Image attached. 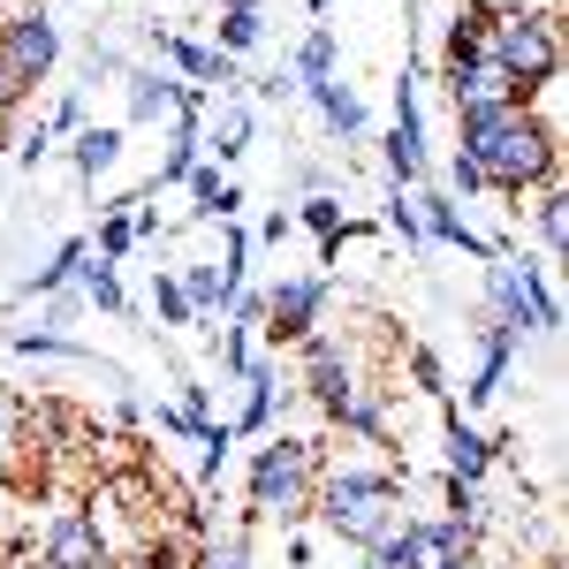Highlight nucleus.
Returning a JSON list of instances; mask_svg holds the SVG:
<instances>
[{
  "mask_svg": "<svg viewBox=\"0 0 569 569\" xmlns=\"http://www.w3.org/2000/svg\"><path fill=\"white\" fill-rule=\"evenodd\" d=\"M456 144L479 160L486 198H517V213H525L531 190H555V182H562V137L547 130L525 99L463 107V114H456Z\"/></svg>",
  "mask_w": 569,
  "mask_h": 569,
  "instance_id": "nucleus-1",
  "label": "nucleus"
},
{
  "mask_svg": "<svg viewBox=\"0 0 569 569\" xmlns=\"http://www.w3.org/2000/svg\"><path fill=\"white\" fill-rule=\"evenodd\" d=\"M402 479H410V471H395V463H335V456H327L319 493H311V531L335 539V547H350V555H372V547L395 539L402 517H410Z\"/></svg>",
  "mask_w": 569,
  "mask_h": 569,
  "instance_id": "nucleus-2",
  "label": "nucleus"
},
{
  "mask_svg": "<svg viewBox=\"0 0 569 569\" xmlns=\"http://www.w3.org/2000/svg\"><path fill=\"white\" fill-rule=\"evenodd\" d=\"M319 471H327V440L273 426V433L251 448V463H243V501H251V509H243V525H281V531L311 525Z\"/></svg>",
  "mask_w": 569,
  "mask_h": 569,
  "instance_id": "nucleus-3",
  "label": "nucleus"
},
{
  "mask_svg": "<svg viewBox=\"0 0 569 569\" xmlns=\"http://www.w3.org/2000/svg\"><path fill=\"white\" fill-rule=\"evenodd\" d=\"M479 319H493V327L517 335V342H555V335H562L555 273L531 266L525 251H493V259L479 266Z\"/></svg>",
  "mask_w": 569,
  "mask_h": 569,
  "instance_id": "nucleus-4",
  "label": "nucleus"
},
{
  "mask_svg": "<svg viewBox=\"0 0 569 569\" xmlns=\"http://www.w3.org/2000/svg\"><path fill=\"white\" fill-rule=\"evenodd\" d=\"M479 53L517 84V99L562 84V16H539V8H486V39Z\"/></svg>",
  "mask_w": 569,
  "mask_h": 569,
  "instance_id": "nucleus-5",
  "label": "nucleus"
},
{
  "mask_svg": "<svg viewBox=\"0 0 569 569\" xmlns=\"http://www.w3.org/2000/svg\"><path fill=\"white\" fill-rule=\"evenodd\" d=\"M61 53H69V39H61V23L46 16L39 0H23L16 16H0V114H16L61 69Z\"/></svg>",
  "mask_w": 569,
  "mask_h": 569,
  "instance_id": "nucleus-6",
  "label": "nucleus"
},
{
  "mask_svg": "<svg viewBox=\"0 0 569 569\" xmlns=\"http://www.w3.org/2000/svg\"><path fill=\"white\" fill-rule=\"evenodd\" d=\"M365 388H380V372H365L357 342L327 335V327H311L305 342H297V395H305L327 426H335V418H342V410H350Z\"/></svg>",
  "mask_w": 569,
  "mask_h": 569,
  "instance_id": "nucleus-7",
  "label": "nucleus"
},
{
  "mask_svg": "<svg viewBox=\"0 0 569 569\" xmlns=\"http://www.w3.org/2000/svg\"><path fill=\"white\" fill-rule=\"evenodd\" d=\"M380 168H388V190H418L433 182V144H426V77L402 61V84H395V122L380 137Z\"/></svg>",
  "mask_w": 569,
  "mask_h": 569,
  "instance_id": "nucleus-8",
  "label": "nucleus"
},
{
  "mask_svg": "<svg viewBox=\"0 0 569 569\" xmlns=\"http://www.w3.org/2000/svg\"><path fill=\"white\" fill-rule=\"evenodd\" d=\"M327 297H335V281L327 273H281V281H266V350H297L311 327L327 319Z\"/></svg>",
  "mask_w": 569,
  "mask_h": 569,
  "instance_id": "nucleus-9",
  "label": "nucleus"
},
{
  "mask_svg": "<svg viewBox=\"0 0 569 569\" xmlns=\"http://www.w3.org/2000/svg\"><path fill=\"white\" fill-rule=\"evenodd\" d=\"M23 547H31L46 569H122V555L99 539V525H91L84 509H53V517H39V531H31Z\"/></svg>",
  "mask_w": 569,
  "mask_h": 569,
  "instance_id": "nucleus-10",
  "label": "nucleus"
},
{
  "mask_svg": "<svg viewBox=\"0 0 569 569\" xmlns=\"http://www.w3.org/2000/svg\"><path fill=\"white\" fill-rule=\"evenodd\" d=\"M236 388H243L236 418H228V426H236V440H266L273 426H281V410L297 402V372H281V357H251Z\"/></svg>",
  "mask_w": 569,
  "mask_h": 569,
  "instance_id": "nucleus-11",
  "label": "nucleus"
},
{
  "mask_svg": "<svg viewBox=\"0 0 569 569\" xmlns=\"http://www.w3.org/2000/svg\"><path fill=\"white\" fill-rule=\"evenodd\" d=\"M501 463V440L486 433L471 410H456V395L440 402V479H463V486H486Z\"/></svg>",
  "mask_w": 569,
  "mask_h": 569,
  "instance_id": "nucleus-12",
  "label": "nucleus"
},
{
  "mask_svg": "<svg viewBox=\"0 0 569 569\" xmlns=\"http://www.w3.org/2000/svg\"><path fill=\"white\" fill-rule=\"evenodd\" d=\"M114 91H122V130H176V114H182V77L176 69L130 61Z\"/></svg>",
  "mask_w": 569,
  "mask_h": 569,
  "instance_id": "nucleus-13",
  "label": "nucleus"
},
{
  "mask_svg": "<svg viewBox=\"0 0 569 569\" xmlns=\"http://www.w3.org/2000/svg\"><path fill=\"white\" fill-rule=\"evenodd\" d=\"M410 198H418V228H426V243H448V251H463V259H479V266L493 259V236H486V228L463 213L440 182H418Z\"/></svg>",
  "mask_w": 569,
  "mask_h": 569,
  "instance_id": "nucleus-14",
  "label": "nucleus"
},
{
  "mask_svg": "<svg viewBox=\"0 0 569 569\" xmlns=\"http://www.w3.org/2000/svg\"><path fill=\"white\" fill-rule=\"evenodd\" d=\"M471 350H479V365H471V380H463V402H456V410H486L493 395L509 388V372H517L525 342H517V335H501L493 319H471Z\"/></svg>",
  "mask_w": 569,
  "mask_h": 569,
  "instance_id": "nucleus-15",
  "label": "nucleus"
},
{
  "mask_svg": "<svg viewBox=\"0 0 569 569\" xmlns=\"http://www.w3.org/2000/svg\"><path fill=\"white\" fill-rule=\"evenodd\" d=\"M311 114H319V130L335 137L342 152H357V144H372V114H365V91L342 84V77H327V84H311Z\"/></svg>",
  "mask_w": 569,
  "mask_h": 569,
  "instance_id": "nucleus-16",
  "label": "nucleus"
},
{
  "mask_svg": "<svg viewBox=\"0 0 569 569\" xmlns=\"http://www.w3.org/2000/svg\"><path fill=\"white\" fill-rule=\"evenodd\" d=\"M251 137H259V114H251L243 99H220L213 114H206V130H198V144H206L213 168H236V160L251 152Z\"/></svg>",
  "mask_w": 569,
  "mask_h": 569,
  "instance_id": "nucleus-17",
  "label": "nucleus"
},
{
  "mask_svg": "<svg viewBox=\"0 0 569 569\" xmlns=\"http://www.w3.org/2000/svg\"><path fill=\"white\" fill-rule=\"evenodd\" d=\"M122 122H84V130L69 137V168H77V182L84 190H99V176H114L122 168Z\"/></svg>",
  "mask_w": 569,
  "mask_h": 569,
  "instance_id": "nucleus-18",
  "label": "nucleus"
},
{
  "mask_svg": "<svg viewBox=\"0 0 569 569\" xmlns=\"http://www.w3.org/2000/svg\"><path fill=\"white\" fill-rule=\"evenodd\" d=\"M182 190H190V220H206V228H213V220H243V206H251V198H243V182L220 176L213 160H198Z\"/></svg>",
  "mask_w": 569,
  "mask_h": 569,
  "instance_id": "nucleus-19",
  "label": "nucleus"
},
{
  "mask_svg": "<svg viewBox=\"0 0 569 569\" xmlns=\"http://www.w3.org/2000/svg\"><path fill=\"white\" fill-rule=\"evenodd\" d=\"M440 91H448V107L463 114V107H501V99H517V84L493 69V61H463V69H440Z\"/></svg>",
  "mask_w": 569,
  "mask_h": 569,
  "instance_id": "nucleus-20",
  "label": "nucleus"
},
{
  "mask_svg": "<svg viewBox=\"0 0 569 569\" xmlns=\"http://www.w3.org/2000/svg\"><path fill=\"white\" fill-rule=\"evenodd\" d=\"M176 281H182V297H190V311H198V327H206V319H220V311L243 297V289L220 273V259H182Z\"/></svg>",
  "mask_w": 569,
  "mask_h": 569,
  "instance_id": "nucleus-21",
  "label": "nucleus"
},
{
  "mask_svg": "<svg viewBox=\"0 0 569 569\" xmlns=\"http://www.w3.org/2000/svg\"><path fill=\"white\" fill-rule=\"evenodd\" d=\"M297 228H311V236H319V259L335 266L342 259V243H350V213H342V198H335V190H311V198H297Z\"/></svg>",
  "mask_w": 569,
  "mask_h": 569,
  "instance_id": "nucleus-22",
  "label": "nucleus"
},
{
  "mask_svg": "<svg viewBox=\"0 0 569 569\" xmlns=\"http://www.w3.org/2000/svg\"><path fill=\"white\" fill-rule=\"evenodd\" d=\"M281 69L297 77V91H311V84H327V77H342V46H335V31H327V23H311Z\"/></svg>",
  "mask_w": 569,
  "mask_h": 569,
  "instance_id": "nucleus-23",
  "label": "nucleus"
},
{
  "mask_svg": "<svg viewBox=\"0 0 569 569\" xmlns=\"http://www.w3.org/2000/svg\"><path fill=\"white\" fill-rule=\"evenodd\" d=\"M84 259H91V243H84V236H61V243H53V259L31 266L16 297H31V305H39V297H53V289H77V266H84Z\"/></svg>",
  "mask_w": 569,
  "mask_h": 569,
  "instance_id": "nucleus-24",
  "label": "nucleus"
},
{
  "mask_svg": "<svg viewBox=\"0 0 569 569\" xmlns=\"http://www.w3.org/2000/svg\"><path fill=\"white\" fill-rule=\"evenodd\" d=\"M0 342H8L16 357H31V365H53V357H61V365H99L77 335H46V327H8ZM99 372H107V365H99Z\"/></svg>",
  "mask_w": 569,
  "mask_h": 569,
  "instance_id": "nucleus-25",
  "label": "nucleus"
},
{
  "mask_svg": "<svg viewBox=\"0 0 569 569\" xmlns=\"http://www.w3.org/2000/svg\"><path fill=\"white\" fill-rule=\"evenodd\" d=\"M531 236H539L547 266H562V251H569V190L562 182L555 190H531Z\"/></svg>",
  "mask_w": 569,
  "mask_h": 569,
  "instance_id": "nucleus-26",
  "label": "nucleus"
},
{
  "mask_svg": "<svg viewBox=\"0 0 569 569\" xmlns=\"http://www.w3.org/2000/svg\"><path fill=\"white\" fill-rule=\"evenodd\" d=\"M77 297H84V311L130 319V289H122V266H107V259H84V266H77Z\"/></svg>",
  "mask_w": 569,
  "mask_h": 569,
  "instance_id": "nucleus-27",
  "label": "nucleus"
},
{
  "mask_svg": "<svg viewBox=\"0 0 569 569\" xmlns=\"http://www.w3.org/2000/svg\"><path fill=\"white\" fill-rule=\"evenodd\" d=\"M479 39H486V8L479 0H456V16H448V31H440V69L479 61Z\"/></svg>",
  "mask_w": 569,
  "mask_h": 569,
  "instance_id": "nucleus-28",
  "label": "nucleus"
},
{
  "mask_svg": "<svg viewBox=\"0 0 569 569\" xmlns=\"http://www.w3.org/2000/svg\"><path fill=\"white\" fill-rule=\"evenodd\" d=\"M206 46L228 53V61H243V53H259V46H266V16H259V8H220Z\"/></svg>",
  "mask_w": 569,
  "mask_h": 569,
  "instance_id": "nucleus-29",
  "label": "nucleus"
},
{
  "mask_svg": "<svg viewBox=\"0 0 569 569\" xmlns=\"http://www.w3.org/2000/svg\"><path fill=\"white\" fill-rule=\"evenodd\" d=\"M198 160H206L198 130H168V137H160V168H152V190H182Z\"/></svg>",
  "mask_w": 569,
  "mask_h": 569,
  "instance_id": "nucleus-30",
  "label": "nucleus"
},
{
  "mask_svg": "<svg viewBox=\"0 0 569 569\" xmlns=\"http://www.w3.org/2000/svg\"><path fill=\"white\" fill-rule=\"evenodd\" d=\"M91 243V259H107V266H122L137 251V228H130V198L122 206H99V228L84 236Z\"/></svg>",
  "mask_w": 569,
  "mask_h": 569,
  "instance_id": "nucleus-31",
  "label": "nucleus"
},
{
  "mask_svg": "<svg viewBox=\"0 0 569 569\" xmlns=\"http://www.w3.org/2000/svg\"><path fill=\"white\" fill-rule=\"evenodd\" d=\"M190 448H198V479L213 486L220 471H228V456H236V448H243V440H236V426H228V418H206V426H198V440H190Z\"/></svg>",
  "mask_w": 569,
  "mask_h": 569,
  "instance_id": "nucleus-32",
  "label": "nucleus"
},
{
  "mask_svg": "<svg viewBox=\"0 0 569 569\" xmlns=\"http://www.w3.org/2000/svg\"><path fill=\"white\" fill-rule=\"evenodd\" d=\"M152 319L160 327H198V311H190V297H182L176 266H152Z\"/></svg>",
  "mask_w": 569,
  "mask_h": 569,
  "instance_id": "nucleus-33",
  "label": "nucleus"
},
{
  "mask_svg": "<svg viewBox=\"0 0 569 569\" xmlns=\"http://www.w3.org/2000/svg\"><path fill=\"white\" fill-rule=\"evenodd\" d=\"M77 69H84V84L77 91H99V84H122V46H107V39H84V53H77Z\"/></svg>",
  "mask_w": 569,
  "mask_h": 569,
  "instance_id": "nucleus-34",
  "label": "nucleus"
},
{
  "mask_svg": "<svg viewBox=\"0 0 569 569\" xmlns=\"http://www.w3.org/2000/svg\"><path fill=\"white\" fill-rule=\"evenodd\" d=\"M213 357H220V372H228V380H243V365L259 357V335H251V327H236V319H220Z\"/></svg>",
  "mask_w": 569,
  "mask_h": 569,
  "instance_id": "nucleus-35",
  "label": "nucleus"
},
{
  "mask_svg": "<svg viewBox=\"0 0 569 569\" xmlns=\"http://www.w3.org/2000/svg\"><path fill=\"white\" fill-rule=\"evenodd\" d=\"M190 569H251V531H228V539H206Z\"/></svg>",
  "mask_w": 569,
  "mask_h": 569,
  "instance_id": "nucleus-36",
  "label": "nucleus"
},
{
  "mask_svg": "<svg viewBox=\"0 0 569 569\" xmlns=\"http://www.w3.org/2000/svg\"><path fill=\"white\" fill-rule=\"evenodd\" d=\"M39 122H46L53 137H61V144H69V137H77V130L91 122V114H84V91H77V84H69V91H53V99H46V114H39Z\"/></svg>",
  "mask_w": 569,
  "mask_h": 569,
  "instance_id": "nucleus-37",
  "label": "nucleus"
},
{
  "mask_svg": "<svg viewBox=\"0 0 569 569\" xmlns=\"http://www.w3.org/2000/svg\"><path fill=\"white\" fill-rule=\"evenodd\" d=\"M388 236H402V251H426V228H418V198L410 190H388Z\"/></svg>",
  "mask_w": 569,
  "mask_h": 569,
  "instance_id": "nucleus-38",
  "label": "nucleus"
},
{
  "mask_svg": "<svg viewBox=\"0 0 569 569\" xmlns=\"http://www.w3.org/2000/svg\"><path fill=\"white\" fill-rule=\"evenodd\" d=\"M410 380H418V395H433V402H448V365H440V350H426V342H410Z\"/></svg>",
  "mask_w": 569,
  "mask_h": 569,
  "instance_id": "nucleus-39",
  "label": "nucleus"
},
{
  "mask_svg": "<svg viewBox=\"0 0 569 569\" xmlns=\"http://www.w3.org/2000/svg\"><path fill=\"white\" fill-rule=\"evenodd\" d=\"M440 190H448V198H456V206H463V198H486V176H479V160H471V152H463V144H456V152H448V182H440Z\"/></svg>",
  "mask_w": 569,
  "mask_h": 569,
  "instance_id": "nucleus-40",
  "label": "nucleus"
},
{
  "mask_svg": "<svg viewBox=\"0 0 569 569\" xmlns=\"http://www.w3.org/2000/svg\"><path fill=\"white\" fill-rule=\"evenodd\" d=\"M8 152H16V168H46V160L61 152V137L46 130V122H31L23 137H8Z\"/></svg>",
  "mask_w": 569,
  "mask_h": 569,
  "instance_id": "nucleus-41",
  "label": "nucleus"
},
{
  "mask_svg": "<svg viewBox=\"0 0 569 569\" xmlns=\"http://www.w3.org/2000/svg\"><path fill=\"white\" fill-rule=\"evenodd\" d=\"M243 91H251L259 107H281V99H297V77H289V69H266V77H243Z\"/></svg>",
  "mask_w": 569,
  "mask_h": 569,
  "instance_id": "nucleus-42",
  "label": "nucleus"
},
{
  "mask_svg": "<svg viewBox=\"0 0 569 569\" xmlns=\"http://www.w3.org/2000/svg\"><path fill=\"white\" fill-rule=\"evenodd\" d=\"M289 236H297V220H289V206H273V213H266L259 228H251V251H281Z\"/></svg>",
  "mask_w": 569,
  "mask_h": 569,
  "instance_id": "nucleus-43",
  "label": "nucleus"
},
{
  "mask_svg": "<svg viewBox=\"0 0 569 569\" xmlns=\"http://www.w3.org/2000/svg\"><path fill=\"white\" fill-rule=\"evenodd\" d=\"M220 319H236V327H251V335H259V327H266V289H243V297L220 311Z\"/></svg>",
  "mask_w": 569,
  "mask_h": 569,
  "instance_id": "nucleus-44",
  "label": "nucleus"
},
{
  "mask_svg": "<svg viewBox=\"0 0 569 569\" xmlns=\"http://www.w3.org/2000/svg\"><path fill=\"white\" fill-rule=\"evenodd\" d=\"M176 410H182V418H213V388H206V380H176Z\"/></svg>",
  "mask_w": 569,
  "mask_h": 569,
  "instance_id": "nucleus-45",
  "label": "nucleus"
},
{
  "mask_svg": "<svg viewBox=\"0 0 569 569\" xmlns=\"http://www.w3.org/2000/svg\"><path fill=\"white\" fill-rule=\"evenodd\" d=\"M281 555H289V569H311V555H319V531H311V525H297L289 539H281Z\"/></svg>",
  "mask_w": 569,
  "mask_h": 569,
  "instance_id": "nucleus-46",
  "label": "nucleus"
},
{
  "mask_svg": "<svg viewBox=\"0 0 569 569\" xmlns=\"http://www.w3.org/2000/svg\"><path fill=\"white\" fill-rule=\"evenodd\" d=\"M8 471H16V418L0 410V486H8Z\"/></svg>",
  "mask_w": 569,
  "mask_h": 569,
  "instance_id": "nucleus-47",
  "label": "nucleus"
},
{
  "mask_svg": "<svg viewBox=\"0 0 569 569\" xmlns=\"http://www.w3.org/2000/svg\"><path fill=\"white\" fill-rule=\"evenodd\" d=\"M0 569H46V562L31 555V547H8V555H0Z\"/></svg>",
  "mask_w": 569,
  "mask_h": 569,
  "instance_id": "nucleus-48",
  "label": "nucleus"
},
{
  "mask_svg": "<svg viewBox=\"0 0 569 569\" xmlns=\"http://www.w3.org/2000/svg\"><path fill=\"white\" fill-rule=\"evenodd\" d=\"M433 569H493L486 555H448V562H433Z\"/></svg>",
  "mask_w": 569,
  "mask_h": 569,
  "instance_id": "nucleus-49",
  "label": "nucleus"
},
{
  "mask_svg": "<svg viewBox=\"0 0 569 569\" xmlns=\"http://www.w3.org/2000/svg\"><path fill=\"white\" fill-rule=\"evenodd\" d=\"M335 569H380V562H372V555H342Z\"/></svg>",
  "mask_w": 569,
  "mask_h": 569,
  "instance_id": "nucleus-50",
  "label": "nucleus"
},
{
  "mask_svg": "<svg viewBox=\"0 0 569 569\" xmlns=\"http://www.w3.org/2000/svg\"><path fill=\"white\" fill-rule=\"evenodd\" d=\"M327 8H335V0H305V16H327Z\"/></svg>",
  "mask_w": 569,
  "mask_h": 569,
  "instance_id": "nucleus-51",
  "label": "nucleus"
},
{
  "mask_svg": "<svg viewBox=\"0 0 569 569\" xmlns=\"http://www.w3.org/2000/svg\"><path fill=\"white\" fill-rule=\"evenodd\" d=\"M0 160H8V114H0Z\"/></svg>",
  "mask_w": 569,
  "mask_h": 569,
  "instance_id": "nucleus-52",
  "label": "nucleus"
},
{
  "mask_svg": "<svg viewBox=\"0 0 569 569\" xmlns=\"http://www.w3.org/2000/svg\"><path fill=\"white\" fill-rule=\"evenodd\" d=\"M220 8H259V0H220Z\"/></svg>",
  "mask_w": 569,
  "mask_h": 569,
  "instance_id": "nucleus-53",
  "label": "nucleus"
},
{
  "mask_svg": "<svg viewBox=\"0 0 569 569\" xmlns=\"http://www.w3.org/2000/svg\"><path fill=\"white\" fill-rule=\"evenodd\" d=\"M547 569H562V562H555V555H547Z\"/></svg>",
  "mask_w": 569,
  "mask_h": 569,
  "instance_id": "nucleus-54",
  "label": "nucleus"
},
{
  "mask_svg": "<svg viewBox=\"0 0 569 569\" xmlns=\"http://www.w3.org/2000/svg\"><path fill=\"white\" fill-rule=\"evenodd\" d=\"M350 8H365V0H350Z\"/></svg>",
  "mask_w": 569,
  "mask_h": 569,
  "instance_id": "nucleus-55",
  "label": "nucleus"
}]
</instances>
